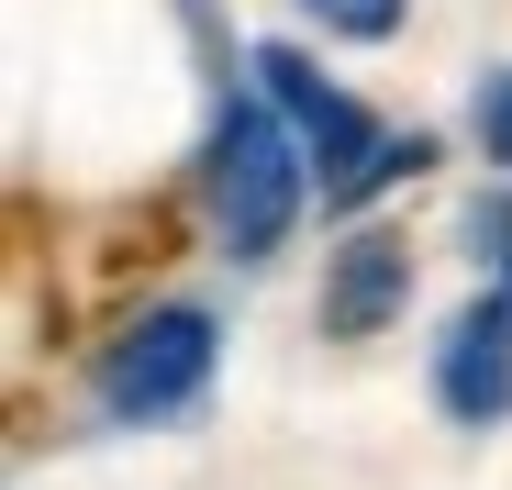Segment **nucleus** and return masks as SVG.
I'll return each mask as SVG.
<instances>
[{
  "mask_svg": "<svg viewBox=\"0 0 512 490\" xmlns=\"http://www.w3.org/2000/svg\"><path fill=\"white\" fill-rule=\"evenodd\" d=\"M256 78H268V101L290 112V134L323 156V190L334 201H368V190H390V179H423V134H379L346 90H323V67H301L290 45H256Z\"/></svg>",
  "mask_w": 512,
  "mask_h": 490,
  "instance_id": "obj_1",
  "label": "nucleus"
},
{
  "mask_svg": "<svg viewBox=\"0 0 512 490\" xmlns=\"http://www.w3.org/2000/svg\"><path fill=\"white\" fill-rule=\"evenodd\" d=\"M301 134H290V112L268 101H234L223 123H212V212H223V234H234V257H268V245L301 223Z\"/></svg>",
  "mask_w": 512,
  "mask_h": 490,
  "instance_id": "obj_2",
  "label": "nucleus"
},
{
  "mask_svg": "<svg viewBox=\"0 0 512 490\" xmlns=\"http://www.w3.org/2000/svg\"><path fill=\"white\" fill-rule=\"evenodd\" d=\"M212 379V312H145L134 335L101 357V413L112 424H156V413H179V401H201Z\"/></svg>",
  "mask_w": 512,
  "mask_h": 490,
  "instance_id": "obj_3",
  "label": "nucleus"
},
{
  "mask_svg": "<svg viewBox=\"0 0 512 490\" xmlns=\"http://www.w3.org/2000/svg\"><path fill=\"white\" fill-rule=\"evenodd\" d=\"M435 401L457 424H501V401H512V290L457 312V335L435 357Z\"/></svg>",
  "mask_w": 512,
  "mask_h": 490,
  "instance_id": "obj_4",
  "label": "nucleus"
},
{
  "mask_svg": "<svg viewBox=\"0 0 512 490\" xmlns=\"http://www.w3.org/2000/svg\"><path fill=\"white\" fill-rule=\"evenodd\" d=\"M401 290H412L401 234H357L346 257H334V279H323V335H379L401 312Z\"/></svg>",
  "mask_w": 512,
  "mask_h": 490,
  "instance_id": "obj_5",
  "label": "nucleus"
},
{
  "mask_svg": "<svg viewBox=\"0 0 512 490\" xmlns=\"http://www.w3.org/2000/svg\"><path fill=\"white\" fill-rule=\"evenodd\" d=\"M301 12H323V34H346V45L401 34V0H301Z\"/></svg>",
  "mask_w": 512,
  "mask_h": 490,
  "instance_id": "obj_6",
  "label": "nucleus"
},
{
  "mask_svg": "<svg viewBox=\"0 0 512 490\" xmlns=\"http://www.w3.org/2000/svg\"><path fill=\"white\" fill-rule=\"evenodd\" d=\"M479 134H490V156H512V78L479 90Z\"/></svg>",
  "mask_w": 512,
  "mask_h": 490,
  "instance_id": "obj_7",
  "label": "nucleus"
}]
</instances>
